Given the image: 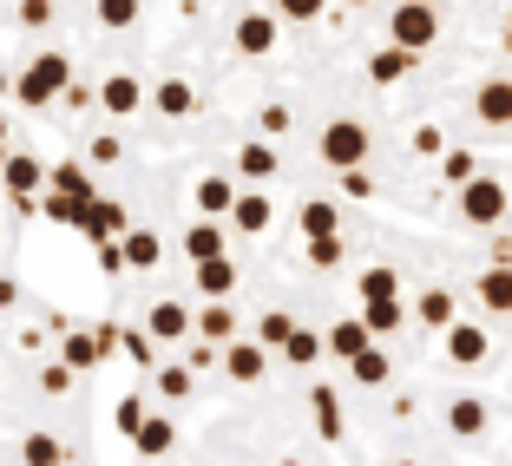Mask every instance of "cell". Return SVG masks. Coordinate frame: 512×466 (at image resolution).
<instances>
[{
  "instance_id": "1",
  "label": "cell",
  "mask_w": 512,
  "mask_h": 466,
  "mask_svg": "<svg viewBox=\"0 0 512 466\" xmlns=\"http://www.w3.org/2000/svg\"><path fill=\"white\" fill-rule=\"evenodd\" d=\"M66 86H73V60H66V53H33V60L14 73V99H20L27 112L60 106Z\"/></svg>"
},
{
  "instance_id": "2",
  "label": "cell",
  "mask_w": 512,
  "mask_h": 466,
  "mask_svg": "<svg viewBox=\"0 0 512 466\" xmlns=\"http://www.w3.org/2000/svg\"><path fill=\"white\" fill-rule=\"evenodd\" d=\"M453 197H460V224H473V230H499V224H506L512 197H506V184H499V178H480V171H473Z\"/></svg>"
},
{
  "instance_id": "3",
  "label": "cell",
  "mask_w": 512,
  "mask_h": 466,
  "mask_svg": "<svg viewBox=\"0 0 512 466\" xmlns=\"http://www.w3.org/2000/svg\"><path fill=\"white\" fill-rule=\"evenodd\" d=\"M388 40L407 46V53H427V46L440 40V7L434 0H401L388 14Z\"/></svg>"
},
{
  "instance_id": "4",
  "label": "cell",
  "mask_w": 512,
  "mask_h": 466,
  "mask_svg": "<svg viewBox=\"0 0 512 466\" xmlns=\"http://www.w3.org/2000/svg\"><path fill=\"white\" fill-rule=\"evenodd\" d=\"M316 151H322V165H329V171L368 165V125L362 119H329V125H322V138H316Z\"/></svg>"
},
{
  "instance_id": "5",
  "label": "cell",
  "mask_w": 512,
  "mask_h": 466,
  "mask_svg": "<svg viewBox=\"0 0 512 466\" xmlns=\"http://www.w3.org/2000/svg\"><path fill=\"white\" fill-rule=\"evenodd\" d=\"M112 348H119V322H99V329H66V348H60V361L86 375V368H99V361H106Z\"/></svg>"
},
{
  "instance_id": "6",
  "label": "cell",
  "mask_w": 512,
  "mask_h": 466,
  "mask_svg": "<svg viewBox=\"0 0 512 466\" xmlns=\"http://www.w3.org/2000/svg\"><path fill=\"white\" fill-rule=\"evenodd\" d=\"M473 119L480 125H493V132H512V79H480L473 86Z\"/></svg>"
},
{
  "instance_id": "7",
  "label": "cell",
  "mask_w": 512,
  "mask_h": 466,
  "mask_svg": "<svg viewBox=\"0 0 512 466\" xmlns=\"http://www.w3.org/2000/svg\"><path fill=\"white\" fill-rule=\"evenodd\" d=\"M276 27H283L276 14H237L230 40H237V53H243V60H270V53H276Z\"/></svg>"
},
{
  "instance_id": "8",
  "label": "cell",
  "mask_w": 512,
  "mask_h": 466,
  "mask_svg": "<svg viewBox=\"0 0 512 466\" xmlns=\"http://www.w3.org/2000/svg\"><path fill=\"white\" fill-rule=\"evenodd\" d=\"M145 329H151V342H191L197 335V316L184 309V302H151V316H145Z\"/></svg>"
},
{
  "instance_id": "9",
  "label": "cell",
  "mask_w": 512,
  "mask_h": 466,
  "mask_svg": "<svg viewBox=\"0 0 512 466\" xmlns=\"http://www.w3.org/2000/svg\"><path fill=\"white\" fill-rule=\"evenodd\" d=\"M224 375H230V381H263V375H270V348L256 342V335L224 342Z\"/></svg>"
},
{
  "instance_id": "10",
  "label": "cell",
  "mask_w": 512,
  "mask_h": 466,
  "mask_svg": "<svg viewBox=\"0 0 512 466\" xmlns=\"http://www.w3.org/2000/svg\"><path fill=\"white\" fill-rule=\"evenodd\" d=\"M138 106H145V86H138L132 73H106V79H99V112H112V119H132Z\"/></svg>"
},
{
  "instance_id": "11",
  "label": "cell",
  "mask_w": 512,
  "mask_h": 466,
  "mask_svg": "<svg viewBox=\"0 0 512 466\" xmlns=\"http://www.w3.org/2000/svg\"><path fill=\"white\" fill-rule=\"evenodd\" d=\"M0 184H7L14 197H40L46 191V165L27 158V151H7V158H0Z\"/></svg>"
},
{
  "instance_id": "12",
  "label": "cell",
  "mask_w": 512,
  "mask_h": 466,
  "mask_svg": "<svg viewBox=\"0 0 512 466\" xmlns=\"http://www.w3.org/2000/svg\"><path fill=\"white\" fill-rule=\"evenodd\" d=\"M486 355H493V335L486 329H473V322H453L447 329V361L453 368H480Z\"/></svg>"
},
{
  "instance_id": "13",
  "label": "cell",
  "mask_w": 512,
  "mask_h": 466,
  "mask_svg": "<svg viewBox=\"0 0 512 466\" xmlns=\"http://www.w3.org/2000/svg\"><path fill=\"white\" fill-rule=\"evenodd\" d=\"M473 296H480L486 316H512V263H486L480 283H473Z\"/></svg>"
},
{
  "instance_id": "14",
  "label": "cell",
  "mask_w": 512,
  "mask_h": 466,
  "mask_svg": "<svg viewBox=\"0 0 512 466\" xmlns=\"http://www.w3.org/2000/svg\"><path fill=\"white\" fill-rule=\"evenodd\" d=\"M125 224H132V217H125L119 197H92L86 211H79V230H86L92 243H99V237H125Z\"/></svg>"
},
{
  "instance_id": "15",
  "label": "cell",
  "mask_w": 512,
  "mask_h": 466,
  "mask_svg": "<svg viewBox=\"0 0 512 466\" xmlns=\"http://www.w3.org/2000/svg\"><path fill=\"white\" fill-rule=\"evenodd\" d=\"M151 112H158V119H191L197 112V86L191 79H158V86H151Z\"/></svg>"
},
{
  "instance_id": "16",
  "label": "cell",
  "mask_w": 512,
  "mask_h": 466,
  "mask_svg": "<svg viewBox=\"0 0 512 466\" xmlns=\"http://www.w3.org/2000/svg\"><path fill=\"white\" fill-rule=\"evenodd\" d=\"M125 270H158L165 263V243H158V230H145V224H125Z\"/></svg>"
},
{
  "instance_id": "17",
  "label": "cell",
  "mask_w": 512,
  "mask_h": 466,
  "mask_svg": "<svg viewBox=\"0 0 512 466\" xmlns=\"http://www.w3.org/2000/svg\"><path fill=\"white\" fill-rule=\"evenodd\" d=\"M414 60H421V53H407V46H381V53H368V79H375V86H401L407 73H414Z\"/></svg>"
},
{
  "instance_id": "18",
  "label": "cell",
  "mask_w": 512,
  "mask_h": 466,
  "mask_svg": "<svg viewBox=\"0 0 512 466\" xmlns=\"http://www.w3.org/2000/svg\"><path fill=\"white\" fill-rule=\"evenodd\" d=\"M270 217H276V204L263 191H237V204H230V224H237L243 237H263V230H270Z\"/></svg>"
},
{
  "instance_id": "19",
  "label": "cell",
  "mask_w": 512,
  "mask_h": 466,
  "mask_svg": "<svg viewBox=\"0 0 512 466\" xmlns=\"http://www.w3.org/2000/svg\"><path fill=\"white\" fill-rule=\"evenodd\" d=\"M191 270H197V289H204V302H230V289H237V263H230V256L191 263Z\"/></svg>"
},
{
  "instance_id": "20",
  "label": "cell",
  "mask_w": 512,
  "mask_h": 466,
  "mask_svg": "<svg viewBox=\"0 0 512 466\" xmlns=\"http://www.w3.org/2000/svg\"><path fill=\"white\" fill-rule=\"evenodd\" d=\"M414 322L447 335L453 322H460V316H453V289H421V296H414Z\"/></svg>"
},
{
  "instance_id": "21",
  "label": "cell",
  "mask_w": 512,
  "mask_h": 466,
  "mask_svg": "<svg viewBox=\"0 0 512 466\" xmlns=\"http://www.w3.org/2000/svg\"><path fill=\"white\" fill-rule=\"evenodd\" d=\"M276 165H283V158H276V138H250V145L237 151V171L250 184H263V178H276Z\"/></svg>"
},
{
  "instance_id": "22",
  "label": "cell",
  "mask_w": 512,
  "mask_h": 466,
  "mask_svg": "<svg viewBox=\"0 0 512 466\" xmlns=\"http://www.w3.org/2000/svg\"><path fill=\"white\" fill-rule=\"evenodd\" d=\"M230 204H237V184L204 171V178H197V217H230Z\"/></svg>"
},
{
  "instance_id": "23",
  "label": "cell",
  "mask_w": 512,
  "mask_h": 466,
  "mask_svg": "<svg viewBox=\"0 0 512 466\" xmlns=\"http://www.w3.org/2000/svg\"><path fill=\"white\" fill-rule=\"evenodd\" d=\"M184 256H191V263H211V256H224V224H217V217H197V224L184 230Z\"/></svg>"
},
{
  "instance_id": "24",
  "label": "cell",
  "mask_w": 512,
  "mask_h": 466,
  "mask_svg": "<svg viewBox=\"0 0 512 466\" xmlns=\"http://www.w3.org/2000/svg\"><path fill=\"white\" fill-rule=\"evenodd\" d=\"M132 447L145 453V460H165V453L178 447V427H171L165 414H145V427H138V434H132Z\"/></svg>"
},
{
  "instance_id": "25",
  "label": "cell",
  "mask_w": 512,
  "mask_h": 466,
  "mask_svg": "<svg viewBox=\"0 0 512 466\" xmlns=\"http://www.w3.org/2000/svg\"><path fill=\"white\" fill-rule=\"evenodd\" d=\"M276 355H283V361H289V368H316V361H322V355H329V342H322V335H316V329H302V322H296V329H289V342H283V348H276Z\"/></svg>"
},
{
  "instance_id": "26",
  "label": "cell",
  "mask_w": 512,
  "mask_h": 466,
  "mask_svg": "<svg viewBox=\"0 0 512 466\" xmlns=\"http://www.w3.org/2000/svg\"><path fill=\"white\" fill-rule=\"evenodd\" d=\"M322 342H329V355H342V361H355L362 355L368 342H375V335L362 329V316H342V322H329V335H322Z\"/></svg>"
},
{
  "instance_id": "27",
  "label": "cell",
  "mask_w": 512,
  "mask_h": 466,
  "mask_svg": "<svg viewBox=\"0 0 512 466\" xmlns=\"http://www.w3.org/2000/svg\"><path fill=\"white\" fill-rule=\"evenodd\" d=\"M486 401H473V394H460V401L447 407V434H460V440H473V434H486Z\"/></svg>"
},
{
  "instance_id": "28",
  "label": "cell",
  "mask_w": 512,
  "mask_h": 466,
  "mask_svg": "<svg viewBox=\"0 0 512 466\" xmlns=\"http://www.w3.org/2000/svg\"><path fill=\"white\" fill-rule=\"evenodd\" d=\"M46 191H66V197H99V184H92V171L79 165V158H66V165L46 171Z\"/></svg>"
},
{
  "instance_id": "29",
  "label": "cell",
  "mask_w": 512,
  "mask_h": 466,
  "mask_svg": "<svg viewBox=\"0 0 512 466\" xmlns=\"http://www.w3.org/2000/svg\"><path fill=\"white\" fill-rule=\"evenodd\" d=\"M401 322H407V302H401V296H388V302H362V329L375 335V342H381V335H394Z\"/></svg>"
},
{
  "instance_id": "30",
  "label": "cell",
  "mask_w": 512,
  "mask_h": 466,
  "mask_svg": "<svg viewBox=\"0 0 512 466\" xmlns=\"http://www.w3.org/2000/svg\"><path fill=\"white\" fill-rule=\"evenodd\" d=\"M309 414H316V434L322 440H342V401H335V388H309Z\"/></svg>"
},
{
  "instance_id": "31",
  "label": "cell",
  "mask_w": 512,
  "mask_h": 466,
  "mask_svg": "<svg viewBox=\"0 0 512 466\" xmlns=\"http://www.w3.org/2000/svg\"><path fill=\"white\" fill-rule=\"evenodd\" d=\"M348 375L362 381V388H388V375H394V361H388V355H381V342H368V348H362V355L348 361Z\"/></svg>"
},
{
  "instance_id": "32",
  "label": "cell",
  "mask_w": 512,
  "mask_h": 466,
  "mask_svg": "<svg viewBox=\"0 0 512 466\" xmlns=\"http://www.w3.org/2000/svg\"><path fill=\"white\" fill-rule=\"evenodd\" d=\"M342 230V211L329 197H302V237H335Z\"/></svg>"
},
{
  "instance_id": "33",
  "label": "cell",
  "mask_w": 512,
  "mask_h": 466,
  "mask_svg": "<svg viewBox=\"0 0 512 466\" xmlns=\"http://www.w3.org/2000/svg\"><path fill=\"white\" fill-rule=\"evenodd\" d=\"M197 335L204 342H237V316H230V302H204V316H197Z\"/></svg>"
},
{
  "instance_id": "34",
  "label": "cell",
  "mask_w": 512,
  "mask_h": 466,
  "mask_svg": "<svg viewBox=\"0 0 512 466\" xmlns=\"http://www.w3.org/2000/svg\"><path fill=\"white\" fill-rule=\"evenodd\" d=\"M355 289H362V302H388V296H401V270L375 263V270H362V276H355Z\"/></svg>"
},
{
  "instance_id": "35",
  "label": "cell",
  "mask_w": 512,
  "mask_h": 466,
  "mask_svg": "<svg viewBox=\"0 0 512 466\" xmlns=\"http://www.w3.org/2000/svg\"><path fill=\"white\" fill-rule=\"evenodd\" d=\"M92 197H66V191H40V211H46V224H73L79 230V211H86Z\"/></svg>"
},
{
  "instance_id": "36",
  "label": "cell",
  "mask_w": 512,
  "mask_h": 466,
  "mask_svg": "<svg viewBox=\"0 0 512 466\" xmlns=\"http://www.w3.org/2000/svg\"><path fill=\"white\" fill-rule=\"evenodd\" d=\"M158 394H165V401H191V388H197V375L191 368H184V361H171V368H158Z\"/></svg>"
},
{
  "instance_id": "37",
  "label": "cell",
  "mask_w": 512,
  "mask_h": 466,
  "mask_svg": "<svg viewBox=\"0 0 512 466\" xmlns=\"http://www.w3.org/2000/svg\"><path fill=\"white\" fill-rule=\"evenodd\" d=\"M20 460H27V466H60L66 447L53 434H27V440H20Z\"/></svg>"
},
{
  "instance_id": "38",
  "label": "cell",
  "mask_w": 512,
  "mask_h": 466,
  "mask_svg": "<svg viewBox=\"0 0 512 466\" xmlns=\"http://www.w3.org/2000/svg\"><path fill=\"white\" fill-rule=\"evenodd\" d=\"M138 14H145L138 0H99V27H106V33H125V27H138Z\"/></svg>"
},
{
  "instance_id": "39",
  "label": "cell",
  "mask_w": 512,
  "mask_h": 466,
  "mask_svg": "<svg viewBox=\"0 0 512 466\" xmlns=\"http://www.w3.org/2000/svg\"><path fill=\"white\" fill-rule=\"evenodd\" d=\"M289 329H296V316H289V309H270V316L256 322V342H263V348H283Z\"/></svg>"
},
{
  "instance_id": "40",
  "label": "cell",
  "mask_w": 512,
  "mask_h": 466,
  "mask_svg": "<svg viewBox=\"0 0 512 466\" xmlns=\"http://www.w3.org/2000/svg\"><path fill=\"white\" fill-rule=\"evenodd\" d=\"M270 14L276 20H302V27H309V20L329 14V0H270Z\"/></svg>"
},
{
  "instance_id": "41",
  "label": "cell",
  "mask_w": 512,
  "mask_h": 466,
  "mask_svg": "<svg viewBox=\"0 0 512 466\" xmlns=\"http://www.w3.org/2000/svg\"><path fill=\"white\" fill-rule=\"evenodd\" d=\"M119 158H125V138H119V132H92L86 165H119Z\"/></svg>"
},
{
  "instance_id": "42",
  "label": "cell",
  "mask_w": 512,
  "mask_h": 466,
  "mask_svg": "<svg viewBox=\"0 0 512 466\" xmlns=\"http://www.w3.org/2000/svg\"><path fill=\"white\" fill-rule=\"evenodd\" d=\"M473 171H480V165H473V151H440V178H447L453 191H460V184H467Z\"/></svg>"
},
{
  "instance_id": "43",
  "label": "cell",
  "mask_w": 512,
  "mask_h": 466,
  "mask_svg": "<svg viewBox=\"0 0 512 466\" xmlns=\"http://www.w3.org/2000/svg\"><path fill=\"white\" fill-rule=\"evenodd\" d=\"M342 263V237H309V270H335Z\"/></svg>"
},
{
  "instance_id": "44",
  "label": "cell",
  "mask_w": 512,
  "mask_h": 466,
  "mask_svg": "<svg viewBox=\"0 0 512 466\" xmlns=\"http://www.w3.org/2000/svg\"><path fill=\"white\" fill-rule=\"evenodd\" d=\"M73 381H79V368H66V361H46V368H40L46 394H73Z\"/></svg>"
},
{
  "instance_id": "45",
  "label": "cell",
  "mask_w": 512,
  "mask_h": 466,
  "mask_svg": "<svg viewBox=\"0 0 512 466\" xmlns=\"http://www.w3.org/2000/svg\"><path fill=\"white\" fill-rule=\"evenodd\" d=\"M20 27H53V0H14Z\"/></svg>"
},
{
  "instance_id": "46",
  "label": "cell",
  "mask_w": 512,
  "mask_h": 466,
  "mask_svg": "<svg viewBox=\"0 0 512 466\" xmlns=\"http://www.w3.org/2000/svg\"><path fill=\"white\" fill-rule=\"evenodd\" d=\"M256 125H263V138H283L289 125H296V112H289V106H263V112H256Z\"/></svg>"
},
{
  "instance_id": "47",
  "label": "cell",
  "mask_w": 512,
  "mask_h": 466,
  "mask_svg": "<svg viewBox=\"0 0 512 466\" xmlns=\"http://www.w3.org/2000/svg\"><path fill=\"white\" fill-rule=\"evenodd\" d=\"M119 348L138 361V368H151V335L145 329H119Z\"/></svg>"
},
{
  "instance_id": "48",
  "label": "cell",
  "mask_w": 512,
  "mask_h": 466,
  "mask_svg": "<svg viewBox=\"0 0 512 466\" xmlns=\"http://www.w3.org/2000/svg\"><path fill=\"white\" fill-rule=\"evenodd\" d=\"M112 421H119V434H138V427H145V401H138V394H125Z\"/></svg>"
},
{
  "instance_id": "49",
  "label": "cell",
  "mask_w": 512,
  "mask_h": 466,
  "mask_svg": "<svg viewBox=\"0 0 512 466\" xmlns=\"http://www.w3.org/2000/svg\"><path fill=\"white\" fill-rule=\"evenodd\" d=\"M414 151H421V158H440V151H447V138H440V125H421V132H414Z\"/></svg>"
},
{
  "instance_id": "50",
  "label": "cell",
  "mask_w": 512,
  "mask_h": 466,
  "mask_svg": "<svg viewBox=\"0 0 512 466\" xmlns=\"http://www.w3.org/2000/svg\"><path fill=\"white\" fill-rule=\"evenodd\" d=\"M342 191H348V197H375V178L355 165V171H342Z\"/></svg>"
},
{
  "instance_id": "51",
  "label": "cell",
  "mask_w": 512,
  "mask_h": 466,
  "mask_svg": "<svg viewBox=\"0 0 512 466\" xmlns=\"http://www.w3.org/2000/svg\"><path fill=\"white\" fill-rule=\"evenodd\" d=\"M211 342H204V335H197V342H191V355H184V368H191V375H204V368H211Z\"/></svg>"
},
{
  "instance_id": "52",
  "label": "cell",
  "mask_w": 512,
  "mask_h": 466,
  "mask_svg": "<svg viewBox=\"0 0 512 466\" xmlns=\"http://www.w3.org/2000/svg\"><path fill=\"white\" fill-rule=\"evenodd\" d=\"M60 106H73V112H86V106H92V92H86V86H79V79H73V86H66V92H60Z\"/></svg>"
},
{
  "instance_id": "53",
  "label": "cell",
  "mask_w": 512,
  "mask_h": 466,
  "mask_svg": "<svg viewBox=\"0 0 512 466\" xmlns=\"http://www.w3.org/2000/svg\"><path fill=\"white\" fill-rule=\"evenodd\" d=\"M14 302H20V283H14V276H0V309H14Z\"/></svg>"
},
{
  "instance_id": "54",
  "label": "cell",
  "mask_w": 512,
  "mask_h": 466,
  "mask_svg": "<svg viewBox=\"0 0 512 466\" xmlns=\"http://www.w3.org/2000/svg\"><path fill=\"white\" fill-rule=\"evenodd\" d=\"M7 92H14V73H7V66H0V99H7Z\"/></svg>"
},
{
  "instance_id": "55",
  "label": "cell",
  "mask_w": 512,
  "mask_h": 466,
  "mask_svg": "<svg viewBox=\"0 0 512 466\" xmlns=\"http://www.w3.org/2000/svg\"><path fill=\"white\" fill-rule=\"evenodd\" d=\"M0 158H7V119H0Z\"/></svg>"
},
{
  "instance_id": "56",
  "label": "cell",
  "mask_w": 512,
  "mask_h": 466,
  "mask_svg": "<svg viewBox=\"0 0 512 466\" xmlns=\"http://www.w3.org/2000/svg\"><path fill=\"white\" fill-rule=\"evenodd\" d=\"M348 7H375V0H348Z\"/></svg>"
},
{
  "instance_id": "57",
  "label": "cell",
  "mask_w": 512,
  "mask_h": 466,
  "mask_svg": "<svg viewBox=\"0 0 512 466\" xmlns=\"http://www.w3.org/2000/svg\"><path fill=\"white\" fill-rule=\"evenodd\" d=\"M394 466H421V460H394Z\"/></svg>"
},
{
  "instance_id": "58",
  "label": "cell",
  "mask_w": 512,
  "mask_h": 466,
  "mask_svg": "<svg viewBox=\"0 0 512 466\" xmlns=\"http://www.w3.org/2000/svg\"><path fill=\"white\" fill-rule=\"evenodd\" d=\"M434 7H440V0H434Z\"/></svg>"
},
{
  "instance_id": "59",
  "label": "cell",
  "mask_w": 512,
  "mask_h": 466,
  "mask_svg": "<svg viewBox=\"0 0 512 466\" xmlns=\"http://www.w3.org/2000/svg\"><path fill=\"white\" fill-rule=\"evenodd\" d=\"M506 33H512V27H506Z\"/></svg>"
}]
</instances>
